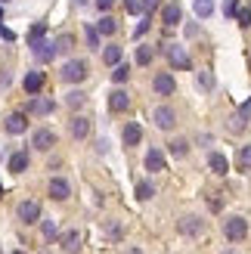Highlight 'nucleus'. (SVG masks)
<instances>
[{"label":"nucleus","instance_id":"obj_6","mask_svg":"<svg viewBox=\"0 0 251 254\" xmlns=\"http://www.w3.org/2000/svg\"><path fill=\"white\" fill-rule=\"evenodd\" d=\"M31 146L37 149V152H50L56 146V133L50 130V127H41V130H34V136H31Z\"/></svg>","mask_w":251,"mask_h":254},{"label":"nucleus","instance_id":"obj_12","mask_svg":"<svg viewBox=\"0 0 251 254\" xmlns=\"http://www.w3.org/2000/svg\"><path fill=\"white\" fill-rule=\"evenodd\" d=\"M152 87H155V93H158V96H171L174 90H177V84H174V78H171L168 71H158V74H155V81H152Z\"/></svg>","mask_w":251,"mask_h":254},{"label":"nucleus","instance_id":"obj_30","mask_svg":"<svg viewBox=\"0 0 251 254\" xmlns=\"http://www.w3.org/2000/svg\"><path fill=\"white\" fill-rule=\"evenodd\" d=\"M152 56H155L152 47H146V44L136 47V65H149V62H152Z\"/></svg>","mask_w":251,"mask_h":254},{"label":"nucleus","instance_id":"obj_21","mask_svg":"<svg viewBox=\"0 0 251 254\" xmlns=\"http://www.w3.org/2000/svg\"><path fill=\"white\" fill-rule=\"evenodd\" d=\"M208 168L223 177V174L230 171V161H227V155H220V152H211V155H208Z\"/></svg>","mask_w":251,"mask_h":254},{"label":"nucleus","instance_id":"obj_5","mask_svg":"<svg viewBox=\"0 0 251 254\" xmlns=\"http://www.w3.org/2000/svg\"><path fill=\"white\" fill-rule=\"evenodd\" d=\"M177 230H180V236H198L205 230V220L195 217V214H186V217L177 220Z\"/></svg>","mask_w":251,"mask_h":254},{"label":"nucleus","instance_id":"obj_7","mask_svg":"<svg viewBox=\"0 0 251 254\" xmlns=\"http://www.w3.org/2000/svg\"><path fill=\"white\" fill-rule=\"evenodd\" d=\"M31 53L37 62H50L56 56V41H47V37H41V41H34L31 44Z\"/></svg>","mask_w":251,"mask_h":254},{"label":"nucleus","instance_id":"obj_19","mask_svg":"<svg viewBox=\"0 0 251 254\" xmlns=\"http://www.w3.org/2000/svg\"><path fill=\"white\" fill-rule=\"evenodd\" d=\"M146 171H152V174L165 171V152L161 149H149L146 152Z\"/></svg>","mask_w":251,"mask_h":254},{"label":"nucleus","instance_id":"obj_16","mask_svg":"<svg viewBox=\"0 0 251 254\" xmlns=\"http://www.w3.org/2000/svg\"><path fill=\"white\" fill-rule=\"evenodd\" d=\"M44 71H28L25 74V81H22V87H25V93L28 96H34V93H41V87H44Z\"/></svg>","mask_w":251,"mask_h":254},{"label":"nucleus","instance_id":"obj_24","mask_svg":"<svg viewBox=\"0 0 251 254\" xmlns=\"http://www.w3.org/2000/svg\"><path fill=\"white\" fill-rule=\"evenodd\" d=\"M103 62H106V65H118V62H121V47L118 44H109L103 50Z\"/></svg>","mask_w":251,"mask_h":254},{"label":"nucleus","instance_id":"obj_4","mask_svg":"<svg viewBox=\"0 0 251 254\" xmlns=\"http://www.w3.org/2000/svg\"><path fill=\"white\" fill-rule=\"evenodd\" d=\"M152 121H155L158 130H174V127H177V115H174V109H168V106H158L152 112Z\"/></svg>","mask_w":251,"mask_h":254},{"label":"nucleus","instance_id":"obj_29","mask_svg":"<svg viewBox=\"0 0 251 254\" xmlns=\"http://www.w3.org/2000/svg\"><path fill=\"white\" fill-rule=\"evenodd\" d=\"M168 152H171L174 158H183L186 152H189V143H186V139H174V143L168 146Z\"/></svg>","mask_w":251,"mask_h":254},{"label":"nucleus","instance_id":"obj_34","mask_svg":"<svg viewBox=\"0 0 251 254\" xmlns=\"http://www.w3.org/2000/svg\"><path fill=\"white\" fill-rule=\"evenodd\" d=\"M44 34H47V25H44V22H37V25H31V31H28V44H34V41H41Z\"/></svg>","mask_w":251,"mask_h":254},{"label":"nucleus","instance_id":"obj_42","mask_svg":"<svg viewBox=\"0 0 251 254\" xmlns=\"http://www.w3.org/2000/svg\"><path fill=\"white\" fill-rule=\"evenodd\" d=\"M112 6H115V0H96V9L99 12H112Z\"/></svg>","mask_w":251,"mask_h":254},{"label":"nucleus","instance_id":"obj_48","mask_svg":"<svg viewBox=\"0 0 251 254\" xmlns=\"http://www.w3.org/2000/svg\"><path fill=\"white\" fill-rule=\"evenodd\" d=\"M0 3H9V0H0Z\"/></svg>","mask_w":251,"mask_h":254},{"label":"nucleus","instance_id":"obj_44","mask_svg":"<svg viewBox=\"0 0 251 254\" xmlns=\"http://www.w3.org/2000/svg\"><path fill=\"white\" fill-rule=\"evenodd\" d=\"M124 254H143L140 248H127V251H124Z\"/></svg>","mask_w":251,"mask_h":254},{"label":"nucleus","instance_id":"obj_35","mask_svg":"<svg viewBox=\"0 0 251 254\" xmlns=\"http://www.w3.org/2000/svg\"><path fill=\"white\" fill-rule=\"evenodd\" d=\"M41 233H44L47 242H53V239H56V223H53V220H44V223H41Z\"/></svg>","mask_w":251,"mask_h":254},{"label":"nucleus","instance_id":"obj_33","mask_svg":"<svg viewBox=\"0 0 251 254\" xmlns=\"http://www.w3.org/2000/svg\"><path fill=\"white\" fill-rule=\"evenodd\" d=\"M71 44H74V37H71V34H59V37H56V53H68Z\"/></svg>","mask_w":251,"mask_h":254},{"label":"nucleus","instance_id":"obj_14","mask_svg":"<svg viewBox=\"0 0 251 254\" xmlns=\"http://www.w3.org/2000/svg\"><path fill=\"white\" fill-rule=\"evenodd\" d=\"M71 195V186H68V180H62V177H53L50 180V198H56V201H65Z\"/></svg>","mask_w":251,"mask_h":254},{"label":"nucleus","instance_id":"obj_37","mask_svg":"<svg viewBox=\"0 0 251 254\" xmlns=\"http://www.w3.org/2000/svg\"><path fill=\"white\" fill-rule=\"evenodd\" d=\"M84 34H87V47H90V50H96V47H99V37H103V34H99L96 28H87Z\"/></svg>","mask_w":251,"mask_h":254},{"label":"nucleus","instance_id":"obj_43","mask_svg":"<svg viewBox=\"0 0 251 254\" xmlns=\"http://www.w3.org/2000/svg\"><path fill=\"white\" fill-rule=\"evenodd\" d=\"M208 205H211V211H220V208H223V201H220V198H211Z\"/></svg>","mask_w":251,"mask_h":254},{"label":"nucleus","instance_id":"obj_36","mask_svg":"<svg viewBox=\"0 0 251 254\" xmlns=\"http://www.w3.org/2000/svg\"><path fill=\"white\" fill-rule=\"evenodd\" d=\"M121 233H124V230H121V223H115V220H112V223L106 226V236L112 239V242H118V239H121Z\"/></svg>","mask_w":251,"mask_h":254},{"label":"nucleus","instance_id":"obj_2","mask_svg":"<svg viewBox=\"0 0 251 254\" xmlns=\"http://www.w3.org/2000/svg\"><path fill=\"white\" fill-rule=\"evenodd\" d=\"M165 56L171 62V68H177V71H189L192 68V59H189V53H186V47H180V44H168Z\"/></svg>","mask_w":251,"mask_h":254},{"label":"nucleus","instance_id":"obj_13","mask_svg":"<svg viewBox=\"0 0 251 254\" xmlns=\"http://www.w3.org/2000/svg\"><path fill=\"white\" fill-rule=\"evenodd\" d=\"M59 245H62V251H65V254H81V233H78V230L62 233Z\"/></svg>","mask_w":251,"mask_h":254},{"label":"nucleus","instance_id":"obj_17","mask_svg":"<svg viewBox=\"0 0 251 254\" xmlns=\"http://www.w3.org/2000/svg\"><path fill=\"white\" fill-rule=\"evenodd\" d=\"M248 118H251V103H242V109L236 112V115L230 118V130L233 133H239V130H245V124H248Z\"/></svg>","mask_w":251,"mask_h":254},{"label":"nucleus","instance_id":"obj_26","mask_svg":"<svg viewBox=\"0 0 251 254\" xmlns=\"http://www.w3.org/2000/svg\"><path fill=\"white\" fill-rule=\"evenodd\" d=\"M236 164H239V171H251V143L239 149V155H236Z\"/></svg>","mask_w":251,"mask_h":254},{"label":"nucleus","instance_id":"obj_8","mask_svg":"<svg viewBox=\"0 0 251 254\" xmlns=\"http://www.w3.org/2000/svg\"><path fill=\"white\" fill-rule=\"evenodd\" d=\"M19 220L22 223H37V220H41V205H37L34 198H25L19 205Z\"/></svg>","mask_w":251,"mask_h":254},{"label":"nucleus","instance_id":"obj_45","mask_svg":"<svg viewBox=\"0 0 251 254\" xmlns=\"http://www.w3.org/2000/svg\"><path fill=\"white\" fill-rule=\"evenodd\" d=\"M0 25H3V9H0Z\"/></svg>","mask_w":251,"mask_h":254},{"label":"nucleus","instance_id":"obj_1","mask_svg":"<svg viewBox=\"0 0 251 254\" xmlns=\"http://www.w3.org/2000/svg\"><path fill=\"white\" fill-rule=\"evenodd\" d=\"M87 62L84 59H71V62H65V65L59 68V78L65 81V84H81L84 78H87Z\"/></svg>","mask_w":251,"mask_h":254},{"label":"nucleus","instance_id":"obj_46","mask_svg":"<svg viewBox=\"0 0 251 254\" xmlns=\"http://www.w3.org/2000/svg\"><path fill=\"white\" fill-rule=\"evenodd\" d=\"M9 254H25V251H9Z\"/></svg>","mask_w":251,"mask_h":254},{"label":"nucleus","instance_id":"obj_47","mask_svg":"<svg viewBox=\"0 0 251 254\" xmlns=\"http://www.w3.org/2000/svg\"><path fill=\"white\" fill-rule=\"evenodd\" d=\"M0 198H3V186H0Z\"/></svg>","mask_w":251,"mask_h":254},{"label":"nucleus","instance_id":"obj_10","mask_svg":"<svg viewBox=\"0 0 251 254\" xmlns=\"http://www.w3.org/2000/svg\"><path fill=\"white\" fill-rule=\"evenodd\" d=\"M3 127H6V133H25L28 130V118H25V112H12V115H6V121H3Z\"/></svg>","mask_w":251,"mask_h":254},{"label":"nucleus","instance_id":"obj_25","mask_svg":"<svg viewBox=\"0 0 251 254\" xmlns=\"http://www.w3.org/2000/svg\"><path fill=\"white\" fill-rule=\"evenodd\" d=\"M192 9H195V16H198V19H208L211 12H214V0H195Z\"/></svg>","mask_w":251,"mask_h":254},{"label":"nucleus","instance_id":"obj_22","mask_svg":"<svg viewBox=\"0 0 251 254\" xmlns=\"http://www.w3.org/2000/svg\"><path fill=\"white\" fill-rule=\"evenodd\" d=\"M96 31H99V34H106V37L118 31V22H115V19H112V12H103V19H99V22H96Z\"/></svg>","mask_w":251,"mask_h":254},{"label":"nucleus","instance_id":"obj_18","mask_svg":"<svg viewBox=\"0 0 251 254\" xmlns=\"http://www.w3.org/2000/svg\"><path fill=\"white\" fill-rule=\"evenodd\" d=\"M180 19H183V9H180V3H168L165 9H161V22H165L168 28H174V25H180Z\"/></svg>","mask_w":251,"mask_h":254},{"label":"nucleus","instance_id":"obj_39","mask_svg":"<svg viewBox=\"0 0 251 254\" xmlns=\"http://www.w3.org/2000/svg\"><path fill=\"white\" fill-rule=\"evenodd\" d=\"M236 9H239V0H223V16H227V19L236 16Z\"/></svg>","mask_w":251,"mask_h":254},{"label":"nucleus","instance_id":"obj_31","mask_svg":"<svg viewBox=\"0 0 251 254\" xmlns=\"http://www.w3.org/2000/svg\"><path fill=\"white\" fill-rule=\"evenodd\" d=\"M84 99H87V96H84L81 90H71V93H65V106H68V109H81Z\"/></svg>","mask_w":251,"mask_h":254},{"label":"nucleus","instance_id":"obj_9","mask_svg":"<svg viewBox=\"0 0 251 254\" xmlns=\"http://www.w3.org/2000/svg\"><path fill=\"white\" fill-rule=\"evenodd\" d=\"M53 109H56V103H53V99H50V96H37V93H34V99H31V103L25 106V112H31V115H50Z\"/></svg>","mask_w":251,"mask_h":254},{"label":"nucleus","instance_id":"obj_40","mask_svg":"<svg viewBox=\"0 0 251 254\" xmlns=\"http://www.w3.org/2000/svg\"><path fill=\"white\" fill-rule=\"evenodd\" d=\"M149 22H152V19H149V12H146V16H143V22L136 25V31H133V37H143V34L149 31Z\"/></svg>","mask_w":251,"mask_h":254},{"label":"nucleus","instance_id":"obj_3","mask_svg":"<svg viewBox=\"0 0 251 254\" xmlns=\"http://www.w3.org/2000/svg\"><path fill=\"white\" fill-rule=\"evenodd\" d=\"M223 236H227L230 242H242V239L248 236V223L242 217H230L227 223H223Z\"/></svg>","mask_w":251,"mask_h":254},{"label":"nucleus","instance_id":"obj_20","mask_svg":"<svg viewBox=\"0 0 251 254\" xmlns=\"http://www.w3.org/2000/svg\"><path fill=\"white\" fill-rule=\"evenodd\" d=\"M121 139H124V146H140V139H143V127L136 124V121H130L127 127H124Z\"/></svg>","mask_w":251,"mask_h":254},{"label":"nucleus","instance_id":"obj_23","mask_svg":"<svg viewBox=\"0 0 251 254\" xmlns=\"http://www.w3.org/2000/svg\"><path fill=\"white\" fill-rule=\"evenodd\" d=\"M25 168H28V152H12V155H9V171L22 174Z\"/></svg>","mask_w":251,"mask_h":254},{"label":"nucleus","instance_id":"obj_32","mask_svg":"<svg viewBox=\"0 0 251 254\" xmlns=\"http://www.w3.org/2000/svg\"><path fill=\"white\" fill-rule=\"evenodd\" d=\"M127 78H130V65H121V62H118L115 71H112V81H115V84H124Z\"/></svg>","mask_w":251,"mask_h":254},{"label":"nucleus","instance_id":"obj_27","mask_svg":"<svg viewBox=\"0 0 251 254\" xmlns=\"http://www.w3.org/2000/svg\"><path fill=\"white\" fill-rule=\"evenodd\" d=\"M152 195H155V186L149 183V180H140V183H136V198H140V201H149Z\"/></svg>","mask_w":251,"mask_h":254},{"label":"nucleus","instance_id":"obj_49","mask_svg":"<svg viewBox=\"0 0 251 254\" xmlns=\"http://www.w3.org/2000/svg\"><path fill=\"white\" fill-rule=\"evenodd\" d=\"M227 254H233V251H227Z\"/></svg>","mask_w":251,"mask_h":254},{"label":"nucleus","instance_id":"obj_11","mask_svg":"<svg viewBox=\"0 0 251 254\" xmlns=\"http://www.w3.org/2000/svg\"><path fill=\"white\" fill-rule=\"evenodd\" d=\"M130 109V93L127 90H112L109 93V112H127Z\"/></svg>","mask_w":251,"mask_h":254},{"label":"nucleus","instance_id":"obj_41","mask_svg":"<svg viewBox=\"0 0 251 254\" xmlns=\"http://www.w3.org/2000/svg\"><path fill=\"white\" fill-rule=\"evenodd\" d=\"M0 37H3L6 44H12V41H16V31H12V28H3V25H0Z\"/></svg>","mask_w":251,"mask_h":254},{"label":"nucleus","instance_id":"obj_15","mask_svg":"<svg viewBox=\"0 0 251 254\" xmlns=\"http://www.w3.org/2000/svg\"><path fill=\"white\" fill-rule=\"evenodd\" d=\"M68 130H71V136H74V139H87V136H90V118L74 115V118H71V124H68Z\"/></svg>","mask_w":251,"mask_h":254},{"label":"nucleus","instance_id":"obj_38","mask_svg":"<svg viewBox=\"0 0 251 254\" xmlns=\"http://www.w3.org/2000/svg\"><path fill=\"white\" fill-rule=\"evenodd\" d=\"M236 22H239V25H251V9L239 6V9H236Z\"/></svg>","mask_w":251,"mask_h":254},{"label":"nucleus","instance_id":"obj_28","mask_svg":"<svg viewBox=\"0 0 251 254\" xmlns=\"http://www.w3.org/2000/svg\"><path fill=\"white\" fill-rule=\"evenodd\" d=\"M214 84H217V81H214V71H211V68L198 71V87H202V90H208V93H211V90H214Z\"/></svg>","mask_w":251,"mask_h":254}]
</instances>
